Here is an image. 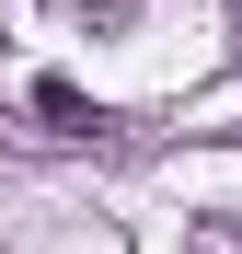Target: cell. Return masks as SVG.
<instances>
[{"instance_id":"cell-1","label":"cell","mask_w":242,"mask_h":254,"mask_svg":"<svg viewBox=\"0 0 242 254\" xmlns=\"http://www.w3.org/2000/svg\"><path fill=\"white\" fill-rule=\"evenodd\" d=\"M35 116H47V127H69V139H93V93H81V81H35Z\"/></svg>"},{"instance_id":"cell-2","label":"cell","mask_w":242,"mask_h":254,"mask_svg":"<svg viewBox=\"0 0 242 254\" xmlns=\"http://www.w3.org/2000/svg\"><path fill=\"white\" fill-rule=\"evenodd\" d=\"M185 254H242V208H196V220H185Z\"/></svg>"}]
</instances>
